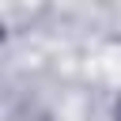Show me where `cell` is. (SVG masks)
<instances>
[{
	"label": "cell",
	"mask_w": 121,
	"mask_h": 121,
	"mask_svg": "<svg viewBox=\"0 0 121 121\" xmlns=\"http://www.w3.org/2000/svg\"><path fill=\"white\" fill-rule=\"evenodd\" d=\"M117 121H121V98H117Z\"/></svg>",
	"instance_id": "6da1fadb"
}]
</instances>
